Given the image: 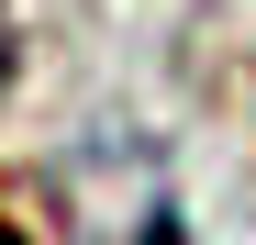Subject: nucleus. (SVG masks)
I'll return each instance as SVG.
<instances>
[{
	"instance_id": "obj_2",
	"label": "nucleus",
	"mask_w": 256,
	"mask_h": 245,
	"mask_svg": "<svg viewBox=\"0 0 256 245\" xmlns=\"http://www.w3.org/2000/svg\"><path fill=\"white\" fill-rule=\"evenodd\" d=\"M0 245H34V234H22V223H0Z\"/></svg>"
},
{
	"instance_id": "obj_1",
	"label": "nucleus",
	"mask_w": 256,
	"mask_h": 245,
	"mask_svg": "<svg viewBox=\"0 0 256 245\" xmlns=\"http://www.w3.org/2000/svg\"><path fill=\"white\" fill-rule=\"evenodd\" d=\"M12 67H22V34H12V0H0V100H12Z\"/></svg>"
}]
</instances>
